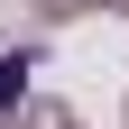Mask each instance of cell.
I'll list each match as a JSON object with an SVG mask.
<instances>
[{
  "instance_id": "1",
  "label": "cell",
  "mask_w": 129,
  "mask_h": 129,
  "mask_svg": "<svg viewBox=\"0 0 129 129\" xmlns=\"http://www.w3.org/2000/svg\"><path fill=\"white\" fill-rule=\"evenodd\" d=\"M19 74H28L19 55H0V102H19Z\"/></svg>"
}]
</instances>
